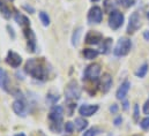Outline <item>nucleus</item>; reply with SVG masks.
I'll list each match as a JSON object with an SVG mask.
<instances>
[{
  "label": "nucleus",
  "instance_id": "1",
  "mask_svg": "<svg viewBox=\"0 0 149 136\" xmlns=\"http://www.w3.org/2000/svg\"><path fill=\"white\" fill-rule=\"evenodd\" d=\"M63 114H64V108L59 105H54L49 114V120H50V128L54 133H59L61 130V122H63Z\"/></svg>",
  "mask_w": 149,
  "mask_h": 136
},
{
  "label": "nucleus",
  "instance_id": "2",
  "mask_svg": "<svg viewBox=\"0 0 149 136\" xmlns=\"http://www.w3.org/2000/svg\"><path fill=\"white\" fill-rule=\"evenodd\" d=\"M24 70L36 80H44L45 77V70L43 68V65L37 59H29L26 62Z\"/></svg>",
  "mask_w": 149,
  "mask_h": 136
},
{
  "label": "nucleus",
  "instance_id": "3",
  "mask_svg": "<svg viewBox=\"0 0 149 136\" xmlns=\"http://www.w3.org/2000/svg\"><path fill=\"white\" fill-rule=\"evenodd\" d=\"M131 47H132L131 39L126 38V37H123L117 42V45H116V47L113 50V53L117 57H125V56H127L130 53Z\"/></svg>",
  "mask_w": 149,
  "mask_h": 136
},
{
  "label": "nucleus",
  "instance_id": "4",
  "mask_svg": "<svg viewBox=\"0 0 149 136\" xmlns=\"http://www.w3.org/2000/svg\"><path fill=\"white\" fill-rule=\"evenodd\" d=\"M65 97L67 101H76L81 97V89L77 82L72 80L65 88Z\"/></svg>",
  "mask_w": 149,
  "mask_h": 136
},
{
  "label": "nucleus",
  "instance_id": "5",
  "mask_svg": "<svg viewBox=\"0 0 149 136\" xmlns=\"http://www.w3.org/2000/svg\"><path fill=\"white\" fill-rule=\"evenodd\" d=\"M124 19L125 17L123 13H120L119 10H113L110 13V16H109V27L112 30H118L123 26Z\"/></svg>",
  "mask_w": 149,
  "mask_h": 136
},
{
  "label": "nucleus",
  "instance_id": "6",
  "mask_svg": "<svg viewBox=\"0 0 149 136\" xmlns=\"http://www.w3.org/2000/svg\"><path fill=\"white\" fill-rule=\"evenodd\" d=\"M141 27V19L138 12H134L131 16H130V22H128V27H127V33L128 34H133L136 30H139Z\"/></svg>",
  "mask_w": 149,
  "mask_h": 136
},
{
  "label": "nucleus",
  "instance_id": "7",
  "mask_svg": "<svg viewBox=\"0 0 149 136\" xmlns=\"http://www.w3.org/2000/svg\"><path fill=\"white\" fill-rule=\"evenodd\" d=\"M101 74V65L98 64H91L89 65L86 71H84V76L87 80H90V81H96L98 78Z\"/></svg>",
  "mask_w": 149,
  "mask_h": 136
},
{
  "label": "nucleus",
  "instance_id": "8",
  "mask_svg": "<svg viewBox=\"0 0 149 136\" xmlns=\"http://www.w3.org/2000/svg\"><path fill=\"white\" fill-rule=\"evenodd\" d=\"M103 19V12L100 7L94 6L90 8L88 13V22L89 23H101Z\"/></svg>",
  "mask_w": 149,
  "mask_h": 136
},
{
  "label": "nucleus",
  "instance_id": "9",
  "mask_svg": "<svg viewBox=\"0 0 149 136\" xmlns=\"http://www.w3.org/2000/svg\"><path fill=\"white\" fill-rule=\"evenodd\" d=\"M6 62L13 68H17L20 67V65L22 64V58L20 54H17L16 52L14 51H9L7 53V57H6Z\"/></svg>",
  "mask_w": 149,
  "mask_h": 136
},
{
  "label": "nucleus",
  "instance_id": "10",
  "mask_svg": "<svg viewBox=\"0 0 149 136\" xmlns=\"http://www.w3.org/2000/svg\"><path fill=\"white\" fill-rule=\"evenodd\" d=\"M97 111H98V105H88V104H86V105H82L79 108V113L82 117H91Z\"/></svg>",
  "mask_w": 149,
  "mask_h": 136
},
{
  "label": "nucleus",
  "instance_id": "11",
  "mask_svg": "<svg viewBox=\"0 0 149 136\" xmlns=\"http://www.w3.org/2000/svg\"><path fill=\"white\" fill-rule=\"evenodd\" d=\"M102 40H103V35L100 34L98 31H89L86 35V43L87 44L96 45Z\"/></svg>",
  "mask_w": 149,
  "mask_h": 136
},
{
  "label": "nucleus",
  "instance_id": "12",
  "mask_svg": "<svg viewBox=\"0 0 149 136\" xmlns=\"http://www.w3.org/2000/svg\"><path fill=\"white\" fill-rule=\"evenodd\" d=\"M13 107V111L17 114V115H21V117H26L27 114V107H26V104L23 102V99H17L13 103L12 105Z\"/></svg>",
  "mask_w": 149,
  "mask_h": 136
},
{
  "label": "nucleus",
  "instance_id": "13",
  "mask_svg": "<svg viewBox=\"0 0 149 136\" xmlns=\"http://www.w3.org/2000/svg\"><path fill=\"white\" fill-rule=\"evenodd\" d=\"M101 90L103 91V94H107L112 87V77L110 74H104L101 78V83H100Z\"/></svg>",
  "mask_w": 149,
  "mask_h": 136
},
{
  "label": "nucleus",
  "instance_id": "14",
  "mask_svg": "<svg viewBox=\"0 0 149 136\" xmlns=\"http://www.w3.org/2000/svg\"><path fill=\"white\" fill-rule=\"evenodd\" d=\"M130 87H131V83H130V81H124L123 83H121V85L118 88V90H117V94H116V97H117V99H119V101H121V99H124L125 97H126V95H127V92H128V90H130Z\"/></svg>",
  "mask_w": 149,
  "mask_h": 136
},
{
  "label": "nucleus",
  "instance_id": "15",
  "mask_svg": "<svg viewBox=\"0 0 149 136\" xmlns=\"http://www.w3.org/2000/svg\"><path fill=\"white\" fill-rule=\"evenodd\" d=\"M24 35L27 37V40H28V49L30 50V52H35V49H36V37L35 34L31 29H26L24 30Z\"/></svg>",
  "mask_w": 149,
  "mask_h": 136
},
{
  "label": "nucleus",
  "instance_id": "16",
  "mask_svg": "<svg viewBox=\"0 0 149 136\" xmlns=\"http://www.w3.org/2000/svg\"><path fill=\"white\" fill-rule=\"evenodd\" d=\"M8 87H9V77H8V74L6 73L5 69L0 68V88L3 89L5 91H8Z\"/></svg>",
  "mask_w": 149,
  "mask_h": 136
},
{
  "label": "nucleus",
  "instance_id": "17",
  "mask_svg": "<svg viewBox=\"0 0 149 136\" xmlns=\"http://www.w3.org/2000/svg\"><path fill=\"white\" fill-rule=\"evenodd\" d=\"M15 21H16L22 28H27V27H29V24H30V21L28 20V17L24 16V15H22V14H20V13H17V14L15 15Z\"/></svg>",
  "mask_w": 149,
  "mask_h": 136
},
{
  "label": "nucleus",
  "instance_id": "18",
  "mask_svg": "<svg viewBox=\"0 0 149 136\" xmlns=\"http://www.w3.org/2000/svg\"><path fill=\"white\" fill-rule=\"evenodd\" d=\"M0 14H1V15L3 16V19H6V20H9L10 16H12L10 9H9L8 6H7L3 1H1V0H0Z\"/></svg>",
  "mask_w": 149,
  "mask_h": 136
},
{
  "label": "nucleus",
  "instance_id": "19",
  "mask_svg": "<svg viewBox=\"0 0 149 136\" xmlns=\"http://www.w3.org/2000/svg\"><path fill=\"white\" fill-rule=\"evenodd\" d=\"M83 57L88 60H91V59H95L97 58V56L100 54V52L97 50H93V49H84L83 52H82Z\"/></svg>",
  "mask_w": 149,
  "mask_h": 136
},
{
  "label": "nucleus",
  "instance_id": "20",
  "mask_svg": "<svg viewBox=\"0 0 149 136\" xmlns=\"http://www.w3.org/2000/svg\"><path fill=\"white\" fill-rule=\"evenodd\" d=\"M74 126L79 132H82V130H84V128L88 126V121L84 120L83 118H76V119H75Z\"/></svg>",
  "mask_w": 149,
  "mask_h": 136
},
{
  "label": "nucleus",
  "instance_id": "21",
  "mask_svg": "<svg viewBox=\"0 0 149 136\" xmlns=\"http://www.w3.org/2000/svg\"><path fill=\"white\" fill-rule=\"evenodd\" d=\"M81 35H82V28L79 27L77 29H75L73 36H72V44L73 46H77L79 43H80V38H81Z\"/></svg>",
  "mask_w": 149,
  "mask_h": 136
},
{
  "label": "nucleus",
  "instance_id": "22",
  "mask_svg": "<svg viewBox=\"0 0 149 136\" xmlns=\"http://www.w3.org/2000/svg\"><path fill=\"white\" fill-rule=\"evenodd\" d=\"M116 7V0H104V9L108 13H111L112 9Z\"/></svg>",
  "mask_w": 149,
  "mask_h": 136
},
{
  "label": "nucleus",
  "instance_id": "23",
  "mask_svg": "<svg viewBox=\"0 0 149 136\" xmlns=\"http://www.w3.org/2000/svg\"><path fill=\"white\" fill-rule=\"evenodd\" d=\"M147 71H148V65H147V64H143L141 67L136 70L135 75H136L138 77H141V78H142V77H145V76H146Z\"/></svg>",
  "mask_w": 149,
  "mask_h": 136
},
{
  "label": "nucleus",
  "instance_id": "24",
  "mask_svg": "<svg viewBox=\"0 0 149 136\" xmlns=\"http://www.w3.org/2000/svg\"><path fill=\"white\" fill-rule=\"evenodd\" d=\"M101 132H102L101 128H98V127H93V128L88 129L87 132H84L82 136H97Z\"/></svg>",
  "mask_w": 149,
  "mask_h": 136
},
{
  "label": "nucleus",
  "instance_id": "25",
  "mask_svg": "<svg viewBox=\"0 0 149 136\" xmlns=\"http://www.w3.org/2000/svg\"><path fill=\"white\" fill-rule=\"evenodd\" d=\"M39 19H40V22L43 23L44 27H47L50 24V17L45 12H40L39 13Z\"/></svg>",
  "mask_w": 149,
  "mask_h": 136
},
{
  "label": "nucleus",
  "instance_id": "26",
  "mask_svg": "<svg viewBox=\"0 0 149 136\" xmlns=\"http://www.w3.org/2000/svg\"><path fill=\"white\" fill-rule=\"evenodd\" d=\"M140 127H141L143 130H149V117L145 118V119L140 122Z\"/></svg>",
  "mask_w": 149,
  "mask_h": 136
},
{
  "label": "nucleus",
  "instance_id": "27",
  "mask_svg": "<svg viewBox=\"0 0 149 136\" xmlns=\"http://www.w3.org/2000/svg\"><path fill=\"white\" fill-rule=\"evenodd\" d=\"M119 1H120V3H121L124 7L128 8V7L133 6V5L135 3V1H136V0H119Z\"/></svg>",
  "mask_w": 149,
  "mask_h": 136
},
{
  "label": "nucleus",
  "instance_id": "28",
  "mask_svg": "<svg viewBox=\"0 0 149 136\" xmlns=\"http://www.w3.org/2000/svg\"><path fill=\"white\" fill-rule=\"evenodd\" d=\"M74 128H75L74 124H72V122H66L65 124V130H66V133H73Z\"/></svg>",
  "mask_w": 149,
  "mask_h": 136
},
{
  "label": "nucleus",
  "instance_id": "29",
  "mask_svg": "<svg viewBox=\"0 0 149 136\" xmlns=\"http://www.w3.org/2000/svg\"><path fill=\"white\" fill-rule=\"evenodd\" d=\"M59 98H60V97H59V95H58V94H57V95H51V94H49V95H47V99L52 103V104H54L56 102H58V101H59Z\"/></svg>",
  "mask_w": 149,
  "mask_h": 136
},
{
  "label": "nucleus",
  "instance_id": "30",
  "mask_svg": "<svg viewBox=\"0 0 149 136\" xmlns=\"http://www.w3.org/2000/svg\"><path fill=\"white\" fill-rule=\"evenodd\" d=\"M139 115H140V113H139V106H138V104H135L134 105V114H133V119H134L135 122H138Z\"/></svg>",
  "mask_w": 149,
  "mask_h": 136
},
{
  "label": "nucleus",
  "instance_id": "31",
  "mask_svg": "<svg viewBox=\"0 0 149 136\" xmlns=\"http://www.w3.org/2000/svg\"><path fill=\"white\" fill-rule=\"evenodd\" d=\"M110 44H111V39H107L105 40V44H103V49H104V53H108L109 50H110Z\"/></svg>",
  "mask_w": 149,
  "mask_h": 136
},
{
  "label": "nucleus",
  "instance_id": "32",
  "mask_svg": "<svg viewBox=\"0 0 149 136\" xmlns=\"http://www.w3.org/2000/svg\"><path fill=\"white\" fill-rule=\"evenodd\" d=\"M143 113L149 115V101H147L143 105Z\"/></svg>",
  "mask_w": 149,
  "mask_h": 136
},
{
  "label": "nucleus",
  "instance_id": "33",
  "mask_svg": "<svg viewBox=\"0 0 149 136\" xmlns=\"http://www.w3.org/2000/svg\"><path fill=\"white\" fill-rule=\"evenodd\" d=\"M22 7H23V9H26V10H27V12H29L30 14H33V13L35 12V9H34L33 7H30V6H27V5H23Z\"/></svg>",
  "mask_w": 149,
  "mask_h": 136
},
{
  "label": "nucleus",
  "instance_id": "34",
  "mask_svg": "<svg viewBox=\"0 0 149 136\" xmlns=\"http://www.w3.org/2000/svg\"><path fill=\"white\" fill-rule=\"evenodd\" d=\"M7 30H8L9 35L12 36V38L14 39V38H15V34H14V30H13V28H12V27H9V26H7Z\"/></svg>",
  "mask_w": 149,
  "mask_h": 136
},
{
  "label": "nucleus",
  "instance_id": "35",
  "mask_svg": "<svg viewBox=\"0 0 149 136\" xmlns=\"http://www.w3.org/2000/svg\"><path fill=\"white\" fill-rule=\"evenodd\" d=\"M110 111H111L112 113H117V111H118V105H117V104H113L111 107H110Z\"/></svg>",
  "mask_w": 149,
  "mask_h": 136
},
{
  "label": "nucleus",
  "instance_id": "36",
  "mask_svg": "<svg viewBox=\"0 0 149 136\" xmlns=\"http://www.w3.org/2000/svg\"><path fill=\"white\" fill-rule=\"evenodd\" d=\"M121 121H123L121 117H118L117 119H114V126H119V125L121 124Z\"/></svg>",
  "mask_w": 149,
  "mask_h": 136
},
{
  "label": "nucleus",
  "instance_id": "37",
  "mask_svg": "<svg viewBox=\"0 0 149 136\" xmlns=\"http://www.w3.org/2000/svg\"><path fill=\"white\" fill-rule=\"evenodd\" d=\"M143 37H145V39H146V40H149V31L148 30L143 33Z\"/></svg>",
  "mask_w": 149,
  "mask_h": 136
},
{
  "label": "nucleus",
  "instance_id": "38",
  "mask_svg": "<svg viewBox=\"0 0 149 136\" xmlns=\"http://www.w3.org/2000/svg\"><path fill=\"white\" fill-rule=\"evenodd\" d=\"M127 108H128V102L125 101V102H124V110H127Z\"/></svg>",
  "mask_w": 149,
  "mask_h": 136
},
{
  "label": "nucleus",
  "instance_id": "39",
  "mask_svg": "<svg viewBox=\"0 0 149 136\" xmlns=\"http://www.w3.org/2000/svg\"><path fill=\"white\" fill-rule=\"evenodd\" d=\"M15 136H26V135H24L23 133H20V134H16V135H15Z\"/></svg>",
  "mask_w": 149,
  "mask_h": 136
},
{
  "label": "nucleus",
  "instance_id": "40",
  "mask_svg": "<svg viewBox=\"0 0 149 136\" xmlns=\"http://www.w3.org/2000/svg\"><path fill=\"white\" fill-rule=\"evenodd\" d=\"M91 1H94V2H96V1H98V0H91Z\"/></svg>",
  "mask_w": 149,
  "mask_h": 136
},
{
  "label": "nucleus",
  "instance_id": "41",
  "mask_svg": "<svg viewBox=\"0 0 149 136\" xmlns=\"http://www.w3.org/2000/svg\"><path fill=\"white\" fill-rule=\"evenodd\" d=\"M132 136H142V135H132Z\"/></svg>",
  "mask_w": 149,
  "mask_h": 136
},
{
  "label": "nucleus",
  "instance_id": "42",
  "mask_svg": "<svg viewBox=\"0 0 149 136\" xmlns=\"http://www.w3.org/2000/svg\"><path fill=\"white\" fill-rule=\"evenodd\" d=\"M147 16H148V19H149V12H148V14H147Z\"/></svg>",
  "mask_w": 149,
  "mask_h": 136
},
{
  "label": "nucleus",
  "instance_id": "43",
  "mask_svg": "<svg viewBox=\"0 0 149 136\" xmlns=\"http://www.w3.org/2000/svg\"><path fill=\"white\" fill-rule=\"evenodd\" d=\"M7 1H13V0H7Z\"/></svg>",
  "mask_w": 149,
  "mask_h": 136
}]
</instances>
